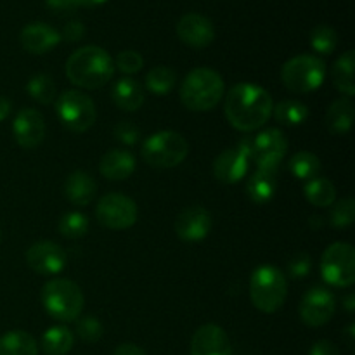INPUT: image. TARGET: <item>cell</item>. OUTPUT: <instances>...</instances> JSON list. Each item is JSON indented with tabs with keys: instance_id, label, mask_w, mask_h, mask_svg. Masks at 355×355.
<instances>
[{
	"instance_id": "1",
	"label": "cell",
	"mask_w": 355,
	"mask_h": 355,
	"mask_svg": "<svg viewBox=\"0 0 355 355\" xmlns=\"http://www.w3.org/2000/svg\"><path fill=\"white\" fill-rule=\"evenodd\" d=\"M272 97L255 83H238L225 96V118L239 132H253L272 116Z\"/></svg>"
},
{
	"instance_id": "2",
	"label": "cell",
	"mask_w": 355,
	"mask_h": 355,
	"mask_svg": "<svg viewBox=\"0 0 355 355\" xmlns=\"http://www.w3.org/2000/svg\"><path fill=\"white\" fill-rule=\"evenodd\" d=\"M114 61L104 49L87 45L78 49L66 61V76L69 82L82 89H101L114 75Z\"/></svg>"
},
{
	"instance_id": "3",
	"label": "cell",
	"mask_w": 355,
	"mask_h": 355,
	"mask_svg": "<svg viewBox=\"0 0 355 355\" xmlns=\"http://www.w3.org/2000/svg\"><path fill=\"white\" fill-rule=\"evenodd\" d=\"M225 92L222 76L211 68H194L180 85V101L191 111H210L220 103Z\"/></svg>"
},
{
	"instance_id": "4",
	"label": "cell",
	"mask_w": 355,
	"mask_h": 355,
	"mask_svg": "<svg viewBox=\"0 0 355 355\" xmlns=\"http://www.w3.org/2000/svg\"><path fill=\"white\" fill-rule=\"evenodd\" d=\"M83 302L82 290L69 279H51L42 290V304L55 321H76L83 311Z\"/></svg>"
},
{
	"instance_id": "5",
	"label": "cell",
	"mask_w": 355,
	"mask_h": 355,
	"mask_svg": "<svg viewBox=\"0 0 355 355\" xmlns=\"http://www.w3.org/2000/svg\"><path fill=\"white\" fill-rule=\"evenodd\" d=\"M238 149L248 156L250 162H255L259 170L276 173L286 156L288 141L283 132L277 128H269L260 132L259 135L245 137L238 144Z\"/></svg>"
},
{
	"instance_id": "6",
	"label": "cell",
	"mask_w": 355,
	"mask_h": 355,
	"mask_svg": "<svg viewBox=\"0 0 355 355\" xmlns=\"http://www.w3.org/2000/svg\"><path fill=\"white\" fill-rule=\"evenodd\" d=\"M288 295V281L277 267L262 266L253 270L250 279V298L266 314L279 311Z\"/></svg>"
},
{
	"instance_id": "7",
	"label": "cell",
	"mask_w": 355,
	"mask_h": 355,
	"mask_svg": "<svg viewBox=\"0 0 355 355\" xmlns=\"http://www.w3.org/2000/svg\"><path fill=\"white\" fill-rule=\"evenodd\" d=\"M189 153V144L180 134L172 130L156 132L142 144V158L155 168L179 166Z\"/></svg>"
},
{
	"instance_id": "8",
	"label": "cell",
	"mask_w": 355,
	"mask_h": 355,
	"mask_svg": "<svg viewBox=\"0 0 355 355\" xmlns=\"http://www.w3.org/2000/svg\"><path fill=\"white\" fill-rule=\"evenodd\" d=\"M326 78V64L322 59L302 54L284 62L281 80L288 90L295 94H309L319 89Z\"/></svg>"
},
{
	"instance_id": "9",
	"label": "cell",
	"mask_w": 355,
	"mask_h": 355,
	"mask_svg": "<svg viewBox=\"0 0 355 355\" xmlns=\"http://www.w3.org/2000/svg\"><path fill=\"white\" fill-rule=\"evenodd\" d=\"M321 276L335 288H350L355 281V250L349 243H333L321 257Z\"/></svg>"
},
{
	"instance_id": "10",
	"label": "cell",
	"mask_w": 355,
	"mask_h": 355,
	"mask_svg": "<svg viewBox=\"0 0 355 355\" xmlns=\"http://www.w3.org/2000/svg\"><path fill=\"white\" fill-rule=\"evenodd\" d=\"M55 111L68 130L82 134L96 123V104L80 90H66L58 97Z\"/></svg>"
},
{
	"instance_id": "11",
	"label": "cell",
	"mask_w": 355,
	"mask_h": 355,
	"mask_svg": "<svg viewBox=\"0 0 355 355\" xmlns=\"http://www.w3.org/2000/svg\"><path fill=\"white\" fill-rule=\"evenodd\" d=\"M96 218L104 227L123 231L137 222V205L125 194L110 193L97 203Z\"/></svg>"
},
{
	"instance_id": "12",
	"label": "cell",
	"mask_w": 355,
	"mask_h": 355,
	"mask_svg": "<svg viewBox=\"0 0 355 355\" xmlns=\"http://www.w3.org/2000/svg\"><path fill=\"white\" fill-rule=\"evenodd\" d=\"M336 311V300L328 288L314 286L304 295L300 302V319L311 328H319L331 321Z\"/></svg>"
},
{
	"instance_id": "13",
	"label": "cell",
	"mask_w": 355,
	"mask_h": 355,
	"mask_svg": "<svg viewBox=\"0 0 355 355\" xmlns=\"http://www.w3.org/2000/svg\"><path fill=\"white\" fill-rule=\"evenodd\" d=\"M66 253L58 243L40 241L35 243L26 252V263L33 272L40 276H55L66 267Z\"/></svg>"
},
{
	"instance_id": "14",
	"label": "cell",
	"mask_w": 355,
	"mask_h": 355,
	"mask_svg": "<svg viewBox=\"0 0 355 355\" xmlns=\"http://www.w3.org/2000/svg\"><path fill=\"white\" fill-rule=\"evenodd\" d=\"M211 215L203 207H189L179 214L175 218V234L179 236L182 241L196 243L203 241L211 231Z\"/></svg>"
},
{
	"instance_id": "15",
	"label": "cell",
	"mask_w": 355,
	"mask_h": 355,
	"mask_svg": "<svg viewBox=\"0 0 355 355\" xmlns=\"http://www.w3.org/2000/svg\"><path fill=\"white\" fill-rule=\"evenodd\" d=\"M12 134L21 148L33 149L40 146L45 137V120L40 111L33 107L21 110L14 118Z\"/></svg>"
},
{
	"instance_id": "16",
	"label": "cell",
	"mask_w": 355,
	"mask_h": 355,
	"mask_svg": "<svg viewBox=\"0 0 355 355\" xmlns=\"http://www.w3.org/2000/svg\"><path fill=\"white\" fill-rule=\"evenodd\" d=\"M177 35L193 49H205L214 42L215 28L207 16L198 12L184 14L177 23Z\"/></svg>"
},
{
	"instance_id": "17",
	"label": "cell",
	"mask_w": 355,
	"mask_h": 355,
	"mask_svg": "<svg viewBox=\"0 0 355 355\" xmlns=\"http://www.w3.org/2000/svg\"><path fill=\"white\" fill-rule=\"evenodd\" d=\"M191 355H232L227 333L217 324L198 328L191 340Z\"/></svg>"
},
{
	"instance_id": "18",
	"label": "cell",
	"mask_w": 355,
	"mask_h": 355,
	"mask_svg": "<svg viewBox=\"0 0 355 355\" xmlns=\"http://www.w3.org/2000/svg\"><path fill=\"white\" fill-rule=\"evenodd\" d=\"M250 158L238 148L222 151L214 162V175L222 184H238L246 177Z\"/></svg>"
},
{
	"instance_id": "19",
	"label": "cell",
	"mask_w": 355,
	"mask_h": 355,
	"mask_svg": "<svg viewBox=\"0 0 355 355\" xmlns=\"http://www.w3.org/2000/svg\"><path fill=\"white\" fill-rule=\"evenodd\" d=\"M19 42L26 52L42 55L61 42V33L45 23H30L21 30Z\"/></svg>"
},
{
	"instance_id": "20",
	"label": "cell",
	"mask_w": 355,
	"mask_h": 355,
	"mask_svg": "<svg viewBox=\"0 0 355 355\" xmlns=\"http://www.w3.org/2000/svg\"><path fill=\"white\" fill-rule=\"evenodd\" d=\"M135 156L127 149H111L101 158L99 172L101 175L110 180H125L135 172Z\"/></svg>"
},
{
	"instance_id": "21",
	"label": "cell",
	"mask_w": 355,
	"mask_h": 355,
	"mask_svg": "<svg viewBox=\"0 0 355 355\" xmlns=\"http://www.w3.org/2000/svg\"><path fill=\"white\" fill-rule=\"evenodd\" d=\"M97 191V184L87 172H73L69 173L64 182V196L69 203L76 207H87L94 200Z\"/></svg>"
},
{
	"instance_id": "22",
	"label": "cell",
	"mask_w": 355,
	"mask_h": 355,
	"mask_svg": "<svg viewBox=\"0 0 355 355\" xmlns=\"http://www.w3.org/2000/svg\"><path fill=\"white\" fill-rule=\"evenodd\" d=\"M114 104L123 111H137L144 104V89L134 78H120L111 90Z\"/></svg>"
},
{
	"instance_id": "23",
	"label": "cell",
	"mask_w": 355,
	"mask_h": 355,
	"mask_svg": "<svg viewBox=\"0 0 355 355\" xmlns=\"http://www.w3.org/2000/svg\"><path fill=\"white\" fill-rule=\"evenodd\" d=\"M277 189L276 173L257 170L246 182V194L255 205H267Z\"/></svg>"
},
{
	"instance_id": "24",
	"label": "cell",
	"mask_w": 355,
	"mask_h": 355,
	"mask_svg": "<svg viewBox=\"0 0 355 355\" xmlns=\"http://www.w3.org/2000/svg\"><path fill=\"white\" fill-rule=\"evenodd\" d=\"M354 121V104L349 97L336 99L326 113V127L331 134L342 135L347 134L352 127Z\"/></svg>"
},
{
	"instance_id": "25",
	"label": "cell",
	"mask_w": 355,
	"mask_h": 355,
	"mask_svg": "<svg viewBox=\"0 0 355 355\" xmlns=\"http://www.w3.org/2000/svg\"><path fill=\"white\" fill-rule=\"evenodd\" d=\"M354 66H355V52L347 51L345 54H342L338 59H336V62L333 64V69H331L333 83H335L336 89H338L343 96L349 97V99L355 94Z\"/></svg>"
},
{
	"instance_id": "26",
	"label": "cell",
	"mask_w": 355,
	"mask_h": 355,
	"mask_svg": "<svg viewBox=\"0 0 355 355\" xmlns=\"http://www.w3.org/2000/svg\"><path fill=\"white\" fill-rule=\"evenodd\" d=\"M0 355H38V345L30 333L14 329L0 336Z\"/></svg>"
},
{
	"instance_id": "27",
	"label": "cell",
	"mask_w": 355,
	"mask_h": 355,
	"mask_svg": "<svg viewBox=\"0 0 355 355\" xmlns=\"http://www.w3.org/2000/svg\"><path fill=\"white\" fill-rule=\"evenodd\" d=\"M305 198L311 205L318 208L333 207L336 200V187L335 184L324 177H315V179L307 180L304 187Z\"/></svg>"
},
{
	"instance_id": "28",
	"label": "cell",
	"mask_w": 355,
	"mask_h": 355,
	"mask_svg": "<svg viewBox=\"0 0 355 355\" xmlns=\"http://www.w3.org/2000/svg\"><path fill=\"white\" fill-rule=\"evenodd\" d=\"M75 345V335L66 326H52L42 336V349L47 355H66Z\"/></svg>"
},
{
	"instance_id": "29",
	"label": "cell",
	"mask_w": 355,
	"mask_h": 355,
	"mask_svg": "<svg viewBox=\"0 0 355 355\" xmlns=\"http://www.w3.org/2000/svg\"><path fill=\"white\" fill-rule=\"evenodd\" d=\"M272 113L277 123L286 125V127H298V125L305 123V120L309 118V107L300 101L290 99L276 104Z\"/></svg>"
},
{
	"instance_id": "30",
	"label": "cell",
	"mask_w": 355,
	"mask_h": 355,
	"mask_svg": "<svg viewBox=\"0 0 355 355\" xmlns=\"http://www.w3.org/2000/svg\"><path fill=\"white\" fill-rule=\"evenodd\" d=\"M288 168L298 180H312L321 172V162L314 153L300 151L291 156L288 162Z\"/></svg>"
},
{
	"instance_id": "31",
	"label": "cell",
	"mask_w": 355,
	"mask_h": 355,
	"mask_svg": "<svg viewBox=\"0 0 355 355\" xmlns=\"http://www.w3.org/2000/svg\"><path fill=\"white\" fill-rule=\"evenodd\" d=\"M177 82V75L168 66H155L146 75V87L155 96H166L173 90Z\"/></svg>"
},
{
	"instance_id": "32",
	"label": "cell",
	"mask_w": 355,
	"mask_h": 355,
	"mask_svg": "<svg viewBox=\"0 0 355 355\" xmlns=\"http://www.w3.org/2000/svg\"><path fill=\"white\" fill-rule=\"evenodd\" d=\"M311 45L318 54L329 55L335 52L336 45H338V35L328 24L315 26L311 33Z\"/></svg>"
},
{
	"instance_id": "33",
	"label": "cell",
	"mask_w": 355,
	"mask_h": 355,
	"mask_svg": "<svg viewBox=\"0 0 355 355\" xmlns=\"http://www.w3.org/2000/svg\"><path fill=\"white\" fill-rule=\"evenodd\" d=\"M28 94L40 104H51L55 97L54 80L47 75H35L28 82Z\"/></svg>"
},
{
	"instance_id": "34",
	"label": "cell",
	"mask_w": 355,
	"mask_h": 355,
	"mask_svg": "<svg viewBox=\"0 0 355 355\" xmlns=\"http://www.w3.org/2000/svg\"><path fill=\"white\" fill-rule=\"evenodd\" d=\"M59 232L68 239H80L89 232V218L80 211H69L59 222Z\"/></svg>"
},
{
	"instance_id": "35",
	"label": "cell",
	"mask_w": 355,
	"mask_h": 355,
	"mask_svg": "<svg viewBox=\"0 0 355 355\" xmlns=\"http://www.w3.org/2000/svg\"><path fill=\"white\" fill-rule=\"evenodd\" d=\"M355 218V203L352 198H343L340 200L335 207L331 208V215H329V224L333 227H349L352 225Z\"/></svg>"
},
{
	"instance_id": "36",
	"label": "cell",
	"mask_w": 355,
	"mask_h": 355,
	"mask_svg": "<svg viewBox=\"0 0 355 355\" xmlns=\"http://www.w3.org/2000/svg\"><path fill=\"white\" fill-rule=\"evenodd\" d=\"M76 335L85 343H97L103 336V324L94 315H85L76 321Z\"/></svg>"
},
{
	"instance_id": "37",
	"label": "cell",
	"mask_w": 355,
	"mask_h": 355,
	"mask_svg": "<svg viewBox=\"0 0 355 355\" xmlns=\"http://www.w3.org/2000/svg\"><path fill=\"white\" fill-rule=\"evenodd\" d=\"M144 66V59L137 51H123L118 54L116 61H114V68L120 69L125 75H135Z\"/></svg>"
},
{
	"instance_id": "38",
	"label": "cell",
	"mask_w": 355,
	"mask_h": 355,
	"mask_svg": "<svg viewBox=\"0 0 355 355\" xmlns=\"http://www.w3.org/2000/svg\"><path fill=\"white\" fill-rule=\"evenodd\" d=\"M312 270V260L307 253H295L288 262V272L293 279H305Z\"/></svg>"
},
{
	"instance_id": "39",
	"label": "cell",
	"mask_w": 355,
	"mask_h": 355,
	"mask_svg": "<svg viewBox=\"0 0 355 355\" xmlns=\"http://www.w3.org/2000/svg\"><path fill=\"white\" fill-rule=\"evenodd\" d=\"M113 134L116 141H120L125 146H134L141 141V130L134 123H130V121H120L113 128Z\"/></svg>"
},
{
	"instance_id": "40",
	"label": "cell",
	"mask_w": 355,
	"mask_h": 355,
	"mask_svg": "<svg viewBox=\"0 0 355 355\" xmlns=\"http://www.w3.org/2000/svg\"><path fill=\"white\" fill-rule=\"evenodd\" d=\"M83 35H85V26L80 21H69L68 24L62 30V37L68 42H78L82 40Z\"/></svg>"
},
{
	"instance_id": "41",
	"label": "cell",
	"mask_w": 355,
	"mask_h": 355,
	"mask_svg": "<svg viewBox=\"0 0 355 355\" xmlns=\"http://www.w3.org/2000/svg\"><path fill=\"white\" fill-rule=\"evenodd\" d=\"M309 355H340V350L338 347L333 342H329V340H319V342H315L314 345L311 347Z\"/></svg>"
},
{
	"instance_id": "42",
	"label": "cell",
	"mask_w": 355,
	"mask_h": 355,
	"mask_svg": "<svg viewBox=\"0 0 355 355\" xmlns=\"http://www.w3.org/2000/svg\"><path fill=\"white\" fill-rule=\"evenodd\" d=\"M47 7L58 14H68L78 9V2L76 0H47Z\"/></svg>"
},
{
	"instance_id": "43",
	"label": "cell",
	"mask_w": 355,
	"mask_h": 355,
	"mask_svg": "<svg viewBox=\"0 0 355 355\" xmlns=\"http://www.w3.org/2000/svg\"><path fill=\"white\" fill-rule=\"evenodd\" d=\"M113 355H146V352L139 345H134V343H121V345L116 347Z\"/></svg>"
},
{
	"instance_id": "44",
	"label": "cell",
	"mask_w": 355,
	"mask_h": 355,
	"mask_svg": "<svg viewBox=\"0 0 355 355\" xmlns=\"http://www.w3.org/2000/svg\"><path fill=\"white\" fill-rule=\"evenodd\" d=\"M10 111H12V103L7 97L0 96V121L6 120L10 114Z\"/></svg>"
},
{
	"instance_id": "45",
	"label": "cell",
	"mask_w": 355,
	"mask_h": 355,
	"mask_svg": "<svg viewBox=\"0 0 355 355\" xmlns=\"http://www.w3.org/2000/svg\"><path fill=\"white\" fill-rule=\"evenodd\" d=\"M76 2H78V7H97L103 6L107 0H76Z\"/></svg>"
},
{
	"instance_id": "46",
	"label": "cell",
	"mask_w": 355,
	"mask_h": 355,
	"mask_svg": "<svg viewBox=\"0 0 355 355\" xmlns=\"http://www.w3.org/2000/svg\"><path fill=\"white\" fill-rule=\"evenodd\" d=\"M355 297H354V293H350L349 297L345 298V307H347V311L349 312H354V307H355Z\"/></svg>"
}]
</instances>
